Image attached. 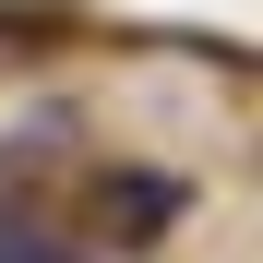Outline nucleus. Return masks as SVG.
Returning <instances> with one entry per match:
<instances>
[{
	"label": "nucleus",
	"instance_id": "nucleus-1",
	"mask_svg": "<svg viewBox=\"0 0 263 263\" xmlns=\"http://www.w3.org/2000/svg\"><path fill=\"white\" fill-rule=\"evenodd\" d=\"M180 180H167V167H108V180H96V239H84V251H156L167 228H180Z\"/></svg>",
	"mask_w": 263,
	"mask_h": 263
},
{
	"label": "nucleus",
	"instance_id": "nucleus-2",
	"mask_svg": "<svg viewBox=\"0 0 263 263\" xmlns=\"http://www.w3.org/2000/svg\"><path fill=\"white\" fill-rule=\"evenodd\" d=\"M0 263H96V251H84L72 228H36L24 215V228H0Z\"/></svg>",
	"mask_w": 263,
	"mask_h": 263
}]
</instances>
